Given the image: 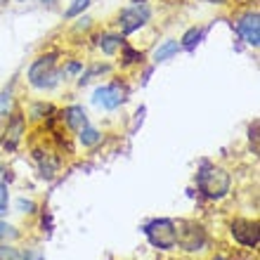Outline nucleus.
<instances>
[{
    "label": "nucleus",
    "mask_w": 260,
    "mask_h": 260,
    "mask_svg": "<svg viewBox=\"0 0 260 260\" xmlns=\"http://www.w3.org/2000/svg\"><path fill=\"white\" fill-rule=\"evenodd\" d=\"M10 107V95H0V111H7Z\"/></svg>",
    "instance_id": "nucleus-24"
},
{
    "label": "nucleus",
    "mask_w": 260,
    "mask_h": 260,
    "mask_svg": "<svg viewBox=\"0 0 260 260\" xmlns=\"http://www.w3.org/2000/svg\"><path fill=\"white\" fill-rule=\"evenodd\" d=\"M201 36H204V31H201L199 26H192L185 36H182V43H180V48H185V50H194V48L199 45V41H201Z\"/></svg>",
    "instance_id": "nucleus-14"
},
{
    "label": "nucleus",
    "mask_w": 260,
    "mask_h": 260,
    "mask_svg": "<svg viewBox=\"0 0 260 260\" xmlns=\"http://www.w3.org/2000/svg\"><path fill=\"white\" fill-rule=\"evenodd\" d=\"M237 28H239L241 38H244L248 45L258 48V45H260V17H258V12H246L239 19Z\"/></svg>",
    "instance_id": "nucleus-8"
},
{
    "label": "nucleus",
    "mask_w": 260,
    "mask_h": 260,
    "mask_svg": "<svg viewBox=\"0 0 260 260\" xmlns=\"http://www.w3.org/2000/svg\"><path fill=\"white\" fill-rule=\"evenodd\" d=\"M178 50H180V43L178 41H166L161 48L154 50V62H166V59H171L173 55H178Z\"/></svg>",
    "instance_id": "nucleus-12"
},
{
    "label": "nucleus",
    "mask_w": 260,
    "mask_h": 260,
    "mask_svg": "<svg viewBox=\"0 0 260 260\" xmlns=\"http://www.w3.org/2000/svg\"><path fill=\"white\" fill-rule=\"evenodd\" d=\"M48 111H52L50 104H36L34 107V118H43V114H48Z\"/></svg>",
    "instance_id": "nucleus-21"
},
{
    "label": "nucleus",
    "mask_w": 260,
    "mask_h": 260,
    "mask_svg": "<svg viewBox=\"0 0 260 260\" xmlns=\"http://www.w3.org/2000/svg\"><path fill=\"white\" fill-rule=\"evenodd\" d=\"M17 208H19L21 213H34L36 204L34 201H28V199H17Z\"/></svg>",
    "instance_id": "nucleus-18"
},
{
    "label": "nucleus",
    "mask_w": 260,
    "mask_h": 260,
    "mask_svg": "<svg viewBox=\"0 0 260 260\" xmlns=\"http://www.w3.org/2000/svg\"><path fill=\"white\" fill-rule=\"evenodd\" d=\"M19 3H26V0H19Z\"/></svg>",
    "instance_id": "nucleus-31"
},
{
    "label": "nucleus",
    "mask_w": 260,
    "mask_h": 260,
    "mask_svg": "<svg viewBox=\"0 0 260 260\" xmlns=\"http://www.w3.org/2000/svg\"><path fill=\"white\" fill-rule=\"evenodd\" d=\"M7 111H0V140H3V130H5V125H7Z\"/></svg>",
    "instance_id": "nucleus-23"
},
{
    "label": "nucleus",
    "mask_w": 260,
    "mask_h": 260,
    "mask_svg": "<svg viewBox=\"0 0 260 260\" xmlns=\"http://www.w3.org/2000/svg\"><path fill=\"white\" fill-rule=\"evenodd\" d=\"M28 83L38 90H50L59 83V71H57L55 55H43L38 57L31 69H28Z\"/></svg>",
    "instance_id": "nucleus-1"
},
{
    "label": "nucleus",
    "mask_w": 260,
    "mask_h": 260,
    "mask_svg": "<svg viewBox=\"0 0 260 260\" xmlns=\"http://www.w3.org/2000/svg\"><path fill=\"white\" fill-rule=\"evenodd\" d=\"M144 234H147L151 246L161 248V251H171V248L178 246V227L168 218L151 220L149 225L144 227Z\"/></svg>",
    "instance_id": "nucleus-3"
},
{
    "label": "nucleus",
    "mask_w": 260,
    "mask_h": 260,
    "mask_svg": "<svg viewBox=\"0 0 260 260\" xmlns=\"http://www.w3.org/2000/svg\"><path fill=\"white\" fill-rule=\"evenodd\" d=\"M88 5H90V0H74V3H71V7L67 10V17H76V14H81Z\"/></svg>",
    "instance_id": "nucleus-15"
},
{
    "label": "nucleus",
    "mask_w": 260,
    "mask_h": 260,
    "mask_svg": "<svg viewBox=\"0 0 260 260\" xmlns=\"http://www.w3.org/2000/svg\"><path fill=\"white\" fill-rule=\"evenodd\" d=\"M5 3H7V0H0V5H5Z\"/></svg>",
    "instance_id": "nucleus-29"
},
{
    "label": "nucleus",
    "mask_w": 260,
    "mask_h": 260,
    "mask_svg": "<svg viewBox=\"0 0 260 260\" xmlns=\"http://www.w3.org/2000/svg\"><path fill=\"white\" fill-rule=\"evenodd\" d=\"M78 140H81L83 147H95V144L102 140V133L95 128H90V125H83V128L78 130Z\"/></svg>",
    "instance_id": "nucleus-13"
},
{
    "label": "nucleus",
    "mask_w": 260,
    "mask_h": 260,
    "mask_svg": "<svg viewBox=\"0 0 260 260\" xmlns=\"http://www.w3.org/2000/svg\"><path fill=\"white\" fill-rule=\"evenodd\" d=\"M232 237L246 248H258L260 234H258V222L253 220H234L232 222Z\"/></svg>",
    "instance_id": "nucleus-7"
},
{
    "label": "nucleus",
    "mask_w": 260,
    "mask_h": 260,
    "mask_svg": "<svg viewBox=\"0 0 260 260\" xmlns=\"http://www.w3.org/2000/svg\"><path fill=\"white\" fill-rule=\"evenodd\" d=\"M62 121L71 130H81L83 125H88V116H85L83 107H69V109L62 114Z\"/></svg>",
    "instance_id": "nucleus-10"
},
{
    "label": "nucleus",
    "mask_w": 260,
    "mask_h": 260,
    "mask_svg": "<svg viewBox=\"0 0 260 260\" xmlns=\"http://www.w3.org/2000/svg\"><path fill=\"white\" fill-rule=\"evenodd\" d=\"M251 144H253V154H258V121H253V125H251Z\"/></svg>",
    "instance_id": "nucleus-20"
},
{
    "label": "nucleus",
    "mask_w": 260,
    "mask_h": 260,
    "mask_svg": "<svg viewBox=\"0 0 260 260\" xmlns=\"http://www.w3.org/2000/svg\"><path fill=\"white\" fill-rule=\"evenodd\" d=\"M78 69H81V64H78V62H71V64H69V69H67V71H69V74H76Z\"/></svg>",
    "instance_id": "nucleus-26"
},
{
    "label": "nucleus",
    "mask_w": 260,
    "mask_h": 260,
    "mask_svg": "<svg viewBox=\"0 0 260 260\" xmlns=\"http://www.w3.org/2000/svg\"><path fill=\"white\" fill-rule=\"evenodd\" d=\"M206 232L201 225H194V222H185L182 230L178 232V244L185 251H201L206 246Z\"/></svg>",
    "instance_id": "nucleus-5"
},
{
    "label": "nucleus",
    "mask_w": 260,
    "mask_h": 260,
    "mask_svg": "<svg viewBox=\"0 0 260 260\" xmlns=\"http://www.w3.org/2000/svg\"><path fill=\"white\" fill-rule=\"evenodd\" d=\"M0 260H19V253L10 246H0Z\"/></svg>",
    "instance_id": "nucleus-17"
},
{
    "label": "nucleus",
    "mask_w": 260,
    "mask_h": 260,
    "mask_svg": "<svg viewBox=\"0 0 260 260\" xmlns=\"http://www.w3.org/2000/svg\"><path fill=\"white\" fill-rule=\"evenodd\" d=\"M0 173H3V168H0Z\"/></svg>",
    "instance_id": "nucleus-32"
},
{
    "label": "nucleus",
    "mask_w": 260,
    "mask_h": 260,
    "mask_svg": "<svg viewBox=\"0 0 260 260\" xmlns=\"http://www.w3.org/2000/svg\"><path fill=\"white\" fill-rule=\"evenodd\" d=\"M125 100V90L121 88V83H111V85H102V88L95 90L92 95V104L102 107V109H116L121 107Z\"/></svg>",
    "instance_id": "nucleus-4"
},
{
    "label": "nucleus",
    "mask_w": 260,
    "mask_h": 260,
    "mask_svg": "<svg viewBox=\"0 0 260 260\" xmlns=\"http://www.w3.org/2000/svg\"><path fill=\"white\" fill-rule=\"evenodd\" d=\"M21 135H24V116L14 114L12 118H7V125L3 130V147L7 151H14L21 142Z\"/></svg>",
    "instance_id": "nucleus-9"
},
{
    "label": "nucleus",
    "mask_w": 260,
    "mask_h": 260,
    "mask_svg": "<svg viewBox=\"0 0 260 260\" xmlns=\"http://www.w3.org/2000/svg\"><path fill=\"white\" fill-rule=\"evenodd\" d=\"M7 213V187L0 185V215Z\"/></svg>",
    "instance_id": "nucleus-19"
},
{
    "label": "nucleus",
    "mask_w": 260,
    "mask_h": 260,
    "mask_svg": "<svg viewBox=\"0 0 260 260\" xmlns=\"http://www.w3.org/2000/svg\"><path fill=\"white\" fill-rule=\"evenodd\" d=\"M43 5H55V0H43Z\"/></svg>",
    "instance_id": "nucleus-28"
},
{
    "label": "nucleus",
    "mask_w": 260,
    "mask_h": 260,
    "mask_svg": "<svg viewBox=\"0 0 260 260\" xmlns=\"http://www.w3.org/2000/svg\"><path fill=\"white\" fill-rule=\"evenodd\" d=\"M125 64H135V62H142V52H137L133 48H125V55H123Z\"/></svg>",
    "instance_id": "nucleus-16"
},
{
    "label": "nucleus",
    "mask_w": 260,
    "mask_h": 260,
    "mask_svg": "<svg viewBox=\"0 0 260 260\" xmlns=\"http://www.w3.org/2000/svg\"><path fill=\"white\" fill-rule=\"evenodd\" d=\"M97 45L102 48L104 55H114V52L123 45V38H121V36H114V34H104L97 38Z\"/></svg>",
    "instance_id": "nucleus-11"
},
{
    "label": "nucleus",
    "mask_w": 260,
    "mask_h": 260,
    "mask_svg": "<svg viewBox=\"0 0 260 260\" xmlns=\"http://www.w3.org/2000/svg\"><path fill=\"white\" fill-rule=\"evenodd\" d=\"M24 260H43V255L36 253V251H26V253H24Z\"/></svg>",
    "instance_id": "nucleus-25"
},
{
    "label": "nucleus",
    "mask_w": 260,
    "mask_h": 260,
    "mask_svg": "<svg viewBox=\"0 0 260 260\" xmlns=\"http://www.w3.org/2000/svg\"><path fill=\"white\" fill-rule=\"evenodd\" d=\"M0 237H17V232H14V227L0 222Z\"/></svg>",
    "instance_id": "nucleus-22"
},
{
    "label": "nucleus",
    "mask_w": 260,
    "mask_h": 260,
    "mask_svg": "<svg viewBox=\"0 0 260 260\" xmlns=\"http://www.w3.org/2000/svg\"><path fill=\"white\" fill-rule=\"evenodd\" d=\"M199 189L204 192V197L208 199H222L227 192H230V185H232V180H230V173L222 171V168H204V171L199 173Z\"/></svg>",
    "instance_id": "nucleus-2"
},
{
    "label": "nucleus",
    "mask_w": 260,
    "mask_h": 260,
    "mask_svg": "<svg viewBox=\"0 0 260 260\" xmlns=\"http://www.w3.org/2000/svg\"><path fill=\"white\" fill-rule=\"evenodd\" d=\"M147 19H149V7L142 5V3H135V7H128V10H123V12L118 14V24H121L123 34L137 31Z\"/></svg>",
    "instance_id": "nucleus-6"
},
{
    "label": "nucleus",
    "mask_w": 260,
    "mask_h": 260,
    "mask_svg": "<svg viewBox=\"0 0 260 260\" xmlns=\"http://www.w3.org/2000/svg\"><path fill=\"white\" fill-rule=\"evenodd\" d=\"M213 260H225V258H213Z\"/></svg>",
    "instance_id": "nucleus-30"
},
{
    "label": "nucleus",
    "mask_w": 260,
    "mask_h": 260,
    "mask_svg": "<svg viewBox=\"0 0 260 260\" xmlns=\"http://www.w3.org/2000/svg\"><path fill=\"white\" fill-rule=\"evenodd\" d=\"M204 3H211V5H225L227 0H204Z\"/></svg>",
    "instance_id": "nucleus-27"
}]
</instances>
